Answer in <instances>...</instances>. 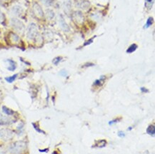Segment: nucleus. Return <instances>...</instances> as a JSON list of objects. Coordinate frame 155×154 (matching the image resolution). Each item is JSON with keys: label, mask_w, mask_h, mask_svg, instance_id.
I'll return each instance as SVG.
<instances>
[{"label": "nucleus", "mask_w": 155, "mask_h": 154, "mask_svg": "<svg viewBox=\"0 0 155 154\" xmlns=\"http://www.w3.org/2000/svg\"><path fill=\"white\" fill-rule=\"evenodd\" d=\"M10 39L13 41H15V42H18V41H19V37H18L16 34L14 33H12L10 34Z\"/></svg>", "instance_id": "2eb2a0df"}, {"label": "nucleus", "mask_w": 155, "mask_h": 154, "mask_svg": "<svg viewBox=\"0 0 155 154\" xmlns=\"http://www.w3.org/2000/svg\"><path fill=\"white\" fill-rule=\"evenodd\" d=\"M118 136H120L121 138H123L125 136V133L123 131H119L118 132Z\"/></svg>", "instance_id": "5701e85b"}, {"label": "nucleus", "mask_w": 155, "mask_h": 154, "mask_svg": "<svg viewBox=\"0 0 155 154\" xmlns=\"http://www.w3.org/2000/svg\"><path fill=\"white\" fill-rule=\"evenodd\" d=\"M24 128H25V125L22 123H21L19 126H17V133L18 135H21L24 133Z\"/></svg>", "instance_id": "f8f14e48"}, {"label": "nucleus", "mask_w": 155, "mask_h": 154, "mask_svg": "<svg viewBox=\"0 0 155 154\" xmlns=\"http://www.w3.org/2000/svg\"><path fill=\"white\" fill-rule=\"evenodd\" d=\"M132 129V127H130V128H128V129L127 130H128V131H131Z\"/></svg>", "instance_id": "a878e982"}, {"label": "nucleus", "mask_w": 155, "mask_h": 154, "mask_svg": "<svg viewBox=\"0 0 155 154\" xmlns=\"http://www.w3.org/2000/svg\"><path fill=\"white\" fill-rule=\"evenodd\" d=\"M27 38L29 39H35L38 35V29L35 24L31 23L29 24L27 29Z\"/></svg>", "instance_id": "f03ea898"}, {"label": "nucleus", "mask_w": 155, "mask_h": 154, "mask_svg": "<svg viewBox=\"0 0 155 154\" xmlns=\"http://www.w3.org/2000/svg\"><path fill=\"white\" fill-rule=\"evenodd\" d=\"M60 25L61 27V28L63 29L64 31H68L69 30V26L67 24V23L65 22L64 19V18L62 17H60Z\"/></svg>", "instance_id": "0eeeda50"}, {"label": "nucleus", "mask_w": 155, "mask_h": 154, "mask_svg": "<svg viewBox=\"0 0 155 154\" xmlns=\"http://www.w3.org/2000/svg\"><path fill=\"white\" fill-rule=\"evenodd\" d=\"M105 79H106V77H105V76H102L100 78H99V79L95 81L94 83V85H95V86H101V85H102L103 83H104Z\"/></svg>", "instance_id": "9b49d317"}, {"label": "nucleus", "mask_w": 155, "mask_h": 154, "mask_svg": "<svg viewBox=\"0 0 155 154\" xmlns=\"http://www.w3.org/2000/svg\"><path fill=\"white\" fill-rule=\"evenodd\" d=\"M8 62H9V64H10V66L8 68V69L9 71H12V72H13V71L15 70L16 69V64L15 62H14V61L11 60V59H9V60H8Z\"/></svg>", "instance_id": "4468645a"}, {"label": "nucleus", "mask_w": 155, "mask_h": 154, "mask_svg": "<svg viewBox=\"0 0 155 154\" xmlns=\"http://www.w3.org/2000/svg\"><path fill=\"white\" fill-rule=\"evenodd\" d=\"M11 24L14 29H16V30L20 31V32H21V31L25 29V25H24V24L21 22V21L18 20L17 19H12Z\"/></svg>", "instance_id": "20e7f679"}, {"label": "nucleus", "mask_w": 155, "mask_h": 154, "mask_svg": "<svg viewBox=\"0 0 155 154\" xmlns=\"http://www.w3.org/2000/svg\"><path fill=\"white\" fill-rule=\"evenodd\" d=\"M61 59H62V58H61V57H60V56L57 57V58H55V59L53 60V63H54V64L57 65V64H59V62H60V61L61 60Z\"/></svg>", "instance_id": "6ab92c4d"}, {"label": "nucleus", "mask_w": 155, "mask_h": 154, "mask_svg": "<svg viewBox=\"0 0 155 154\" xmlns=\"http://www.w3.org/2000/svg\"><path fill=\"white\" fill-rule=\"evenodd\" d=\"M59 74H60L61 76H67V72L66 70H61L60 73H59Z\"/></svg>", "instance_id": "4be33fe9"}, {"label": "nucleus", "mask_w": 155, "mask_h": 154, "mask_svg": "<svg viewBox=\"0 0 155 154\" xmlns=\"http://www.w3.org/2000/svg\"><path fill=\"white\" fill-rule=\"evenodd\" d=\"M53 154H57V152H54Z\"/></svg>", "instance_id": "c85d7f7f"}, {"label": "nucleus", "mask_w": 155, "mask_h": 154, "mask_svg": "<svg viewBox=\"0 0 155 154\" xmlns=\"http://www.w3.org/2000/svg\"><path fill=\"white\" fill-rule=\"evenodd\" d=\"M27 149V143L23 141H18L8 147V151L12 154H21Z\"/></svg>", "instance_id": "f257e3e1"}, {"label": "nucleus", "mask_w": 155, "mask_h": 154, "mask_svg": "<svg viewBox=\"0 0 155 154\" xmlns=\"http://www.w3.org/2000/svg\"><path fill=\"white\" fill-rule=\"evenodd\" d=\"M12 12L15 15H20L21 12H22V9L19 6H16V7H14L12 9Z\"/></svg>", "instance_id": "1a4fd4ad"}, {"label": "nucleus", "mask_w": 155, "mask_h": 154, "mask_svg": "<svg viewBox=\"0 0 155 154\" xmlns=\"http://www.w3.org/2000/svg\"><path fill=\"white\" fill-rule=\"evenodd\" d=\"M141 89V91H142V92H144V93H145V92H148V90L146 88H144V87H142L140 88Z\"/></svg>", "instance_id": "b1692460"}, {"label": "nucleus", "mask_w": 155, "mask_h": 154, "mask_svg": "<svg viewBox=\"0 0 155 154\" xmlns=\"http://www.w3.org/2000/svg\"><path fill=\"white\" fill-rule=\"evenodd\" d=\"M2 111L5 114H7V116H12L13 114H15L14 111L10 109V108H8L7 107H6V106H3L2 107Z\"/></svg>", "instance_id": "9d476101"}, {"label": "nucleus", "mask_w": 155, "mask_h": 154, "mask_svg": "<svg viewBox=\"0 0 155 154\" xmlns=\"http://www.w3.org/2000/svg\"><path fill=\"white\" fill-rule=\"evenodd\" d=\"M17 76H18V74H15V75H13L12 76L7 77V78H6L5 79L7 82H8L9 83H12L16 79V78H17Z\"/></svg>", "instance_id": "dca6fc26"}, {"label": "nucleus", "mask_w": 155, "mask_h": 154, "mask_svg": "<svg viewBox=\"0 0 155 154\" xmlns=\"http://www.w3.org/2000/svg\"><path fill=\"white\" fill-rule=\"evenodd\" d=\"M14 121L12 119L9 118L8 116H4L2 114H0V126H7L13 124Z\"/></svg>", "instance_id": "39448f33"}, {"label": "nucleus", "mask_w": 155, "mask_h": 154, "mask_svg": "<svg viewBox=\"0 0 155 154\" xmlns=\"http://www.w3.org/2000/svg\"><path fill=\"white\" fill-rule=\"evenodd\" d=\"M5 20V14L0 11V23H3Z\"/></svg>", "instance_id": "aec40b11"}, {"label": "nucleus", "mask_w": 155, "mask_h": 154, "mask_svg": "<svg viewBox=\"0 0 155 154\" xmlns=\"http://www.w3.org/2000/svg\"><path fill=\"white\" fill-rule=\"evenodd\" d=\"M121 118H116V119H114V120H112V121H109V125H113V124H115V123H117V122H118L119 121V120H120Z\"/></svg>", "instance_id": "412c9836"}, {"label": "nucleus", "mask_w": 155, "mask_h": 154, "mask_svg": "<svg viewBox=\"0 0 155 154\" xmlns=\"http://www.w3.org/2000/svg\"><path fill=\"white\" fill-rule=\"evenodd\" d=\"M137 49V45L136 44H133L131 45V46L129 47L128 49H127V52L130 53H130H132V52H134V51H136Z\"/></svg>", "instance_id": "ddd939ff"}, {"label": "nucleus", "mask_w": 155, "mask_h": 154, "mask_svg": "<svg viewBox=\"0 0 155 154\" xmlns=\"http://www.w3.org/2000/svg\"><path fill=\"white\" fill-rule=\"evenodd\" d=\"M92 40H93V39H91L90 40H89V41H87V42L85 43V44H84V46H86V45H88V44H91V43L92 42Z\"/></svg>", "instance_id": "393cba45"}, {"label": "nucleus", "mask_w": 155, "mask_h": 154, "mask_svg": "<svg viewBox=\"0 0 155 154\" xmlns=\"http://www.w3.org/2000/svg\"><path fill=\"white\" fill-rule=\"evenodd\" d=\"M13 132L10 129L8 128H2L0 129V139L3 140V141H9L11 140L13 137Z\"/></svg>", "instance_id": "7ed1b4c3"}, {"label": "nucleus", "mask_w": 155, "mask_h": 154, "mask_svg": "<svg viewBox=\"0 0 155 154\" xmlns=\"http://www.w3.org/2000/svg\"><path fill=\"white\" fill-rule=\"evenodd\" d=\"M34 11H35V14L37 16V17H42L44 16V14H43V11L41 10V8L40 7V6L37 5V4H35V6H34Z\"/></svg>", "instance_id": "423d86ee"}, {"label": "nucleus", "mask_w": 155, "mask_h": 154, "mask_svg": "<svg viewBox=\"0 0 155 154\" xmlns=\"http://www.w3.org/2000/svg\"><path fill=\"white\" fill-rule=\"evenodd\" d=\"M147 2H152V0H147Z\"/></svg>", "instance_id": "cd10ccee"}, {"label": "nucleus", "mask_w": 155, "mask_h": 154, "mask_svg": "<svg viewBox=\"0 0 155 154\" xmlns=\"http://www.w3.org/2000/svg\"><path fill=\"white\" fill-rule=\"evenodd\" d=\"M41 2L47 6H50L53 3L54 0H41Z\"/></svg>", "instance_id": "a211bd4d"}, {"label": "nucleus", "mask_w": 155, "mask_h": 154, "mask_svg": "<svg viewBox=\"0 0 155 154\" xmlns=\"http://www.w3.org/2000/svg\"><path fill=\"white\" fill-rule=\"evenodd\" d=\"M147 133L149 135L152 136L154 137L155 134V127L154 125H150L148 126L147 129Z\"/></svg>", "instance_id": "6e6552de"}, {"label": "nucleus", "mask_w": 155, "mask_h": 154, "mask_svg": "<svg viewBox=\"0 0 155 154\" xmlns=\"http://www.w3.org/2000/svg\"><path fill=\"white\" fill-rule=\"evenodd\" d=\"M153 21H154V19H153L152 17H150V18H148L147 24L144 26V28H148V27H150V26H152L153 24Z\"/></svg>", "instance_id": "f3484780"}, {"label": "nucleus", "mask_w": 155, "mask_h": 154, "mask_svg": "<svg viewBox=\"0 0 155 154\" xmlns=\"http://www.w3.org/2000/svg\"><path fill=\"white\" fill-rule=\"evenodd\" d=\"M0 154H6L5 152H3V151H0Z\"/></svg>", "instance_id": "bb28decb"}]
</instances>
